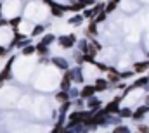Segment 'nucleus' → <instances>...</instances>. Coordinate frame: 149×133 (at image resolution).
<instances>
[{
	"label": "nucleus",
	"mask_w": 149,
	"mask_h": 133,
	"mask_svg": "<svg viewBox=\"0 0 149 133\" xmlns=\"http://www.w3.org/2000/svg\"><path fill=\"white\" fill-rule=\"evenodd\" d=\"M74 42H76L74 35H68V36H61V38H59V45H61V47H64V48L73 47Z\"/></svg>",
	"instance_id": "obj_1"
},
{
	"label": "nucleus",
	"mask_w": 149,
	"mask_h": 133,
	"mask_svg": "<svg viewBox=\"0 0 149 133\" xmlns=\"http://www.w3.org/2000/svg\"><path fill=\"white\" fill-rule=\"evenodd\" d=\"M95 92H97L95 85H94V87H85V88H83V90L80 92V95H81L83 99H90V97H92V95H94Z\"/></svg>",
	"instance_id": "obj_2"
},
{
	"label": "nucleus",
	"mask_w": 149,
	"mask_h": 133,
	"mask_svg": "<svg viewBox=\"0 0 149 133\" xmlns=\"http://www.w3.org/2000/svg\"><path fill=\"white\" fill-rule=\"evenodd\" d=\"M148 112H149V104H148V105L139 107V111H135V112L132 114V118H134V119H141V118H142L144 114H148Z\"/></svg>",
	"instance_id": "obj_3"
},
{
	"label": "nucleus",
	"mask_w": 149,
	"mask_h": 133,
	"mask_svg": "<svg viewBox=\"0 0 149 133\" xmlns=\"http://www.w3.org/2000/svg\"><path fill=\"white\" fill-rule=\"evenodd\" d=\"M118 104H120V100L114 99L113 102H109V104L106 105V111H108L109 114H113V112H118V111H120V105H118Z\"/></svg>",
	"instance_id": "obj_4"
},
{
	"label": "nucleus",
	"mask_w": 149,
	"mask_h": 133,
	"mask_svg": "<svg viewBox=\"0 0 149 133\" xmlns=\"http://www.w3.org/2000/svg\"><path fill=\"white\" fill-rule=\"evenodd\" d=\"M64 10H66V7H63V5H57V3L52 5V14H54L56 17H63Z\"/></svg>",
	"instance_id": "obj_5"
},
{
	"label": "nucleus",
	"mask_w": 149,
	"mask_h": 133,
	"mask_svg": "<svg viewBox=\"0 0 149 133\" xmlns=\"http://www.w3.org/2000/svg\"><path fill=\"white\" fill-rule=\"evenodd\" d=\"M135 71L137 73H144V71H148L149 69V61H144V62H135Z\"/></svg>",
	"instance_id": "obj_6"
},
{
	"label": "nucleus",
	"mask_w": 149,
	"mask_h": 133,
	"mask_svg": "<svg viewBox=\"0 0 149 133\" xmlns=\"http://www.w3.org/2000/svg\"><path fill=\"white\" fill-rule=\"evenodd\" d=\"M52 62L59 67V69H68V62H66L64 59H61V57H54V59H52Z\"/></svg>",
	"instance_id": "obj_7"
},
{
	"label": "nucleus",
	"mask_w": 149,
	"mask_h": 133,
	"mask_svg": "<svg viewBox=\"0 0 149 133\" xmlns=\"http://www.w3.org/2000/svg\"><path fill=\"white\" fill-rule=\"evenodd\" d=\"M101 9H102V5H97V7H94L92 10H85V12H83V17H94L97 12H101Z\"/></svg>",
	"instance_id": "obj_8"
},
{
	"label": "nucleus",
	"mask_w": 149,
	"mask_h": 133,
	"mask_svg": "<svg viewBox=\"0 0 149 133\" xmlns=\"http://www.w3.org/2000/svg\"><path fill=\"white\" fill-rule=\"evenodd\" d=\"M95 88H97V92L106 90L108 88V80H95Z\"/></svg>",
	"instance_id": "obj_9"
},
{
	"label": "nucleus",
	"mask_w": 149,
	"mask_h": 133,
	"mask_svg": "<svg viewBox=\"0 0 149 133\" xmlns=\"http://www.w3.org/2000/svg\"><path fill=\"white\" fill-rule=\"evenodd\" d=\"M49 45H45V43H40V45H37V52L40 54V55H45V54H49V48H47Z\"/></svg>",
	"instance_id": "obj_10"
},
{
	"label": "nucleus",
	"mask_w": 149,
	"mask_h": 133,
	"mask_svg": "<svg viewBox=\"0 0 149 133\" xmlns=\"http://www.w3.org/2000/svg\"><path fill=\"white\" fill-rule=\"evenodd\" d=\"M70 97H71V95H68L66 92H59V94L56 95V99L59 100V102H68V100H70Z\"/></svg>",
	"instance_id": "obj_11"
},
{
	"label": "nucleus",
	"mask_w": 149,
	"mask_h": 133,
	"mask_svg": "<svg viewBox=\"0 0 149 133\" xmlns=\"http://www.w3.org/2000/svg\"><path fill=\"white\" fill-rule=\"evenodd\" d=\"M148 81H149V76H148V78H146V76H144V78H139V80L135 81V85H134V87H146V85H148Z\"/></svg>",
	"instance_id": "obj_12"
},
{
	"label": "nucleus",
	"mask_w": 149,
	"mask_h": 133,
	"mask_svg": "<svg viewBox=\"0 0 149 133\" xmlns=\"http://www.w3.org/2000/svg\"><path fill=\"white\" fill-rule=\"evenodd\" d=\"M54 40H56V36H54V35H47V36H43L42 43H45V45H50V43H52Z\"/></svg>",
	"instance_id": "obj_13"
},
{
	"label": "nucleus",
	"mask_w": 149,
	"mask_h": 133,
	"mask_svg": "<svg viewBox=\"0 0 149 133\" xmlns=\"http://www.w3.org/2000/svg\"><path fill=\"white\" fill-rule=\"evenodd\" d=\"M35 52H37V47H26V48L23 50L24 55H31V54H35Z\"/></svg>",
	"instance_id": "obj_14"
},
{
	"label": "nucleus",
	"mask_w": 149,
	"mask_h": 133,
	"mask_svg": "<svg viewBox=\"0 0 149 133\" xmlns=\"http://www.w3.org/2000/svg\"><path fill=\"white\" fill-rule=\"evenodd\" d=\"M85 33H87V36H88V35H95V33H97V28H95V23H92V24H90V28H88V30H87Z\"/></svg>",
	"instance_id": "obj_15"
},
{
	"label": "nucleus",
	"mask_w": 149,
	"mask_h": 133,
	"mask_svg": "<svg viewBox=\"0 0 149 133\" xmlns=\"http://www.w3.org/2000/svg\"><path fill=\"white\" fill-rule=\"evenodd\" d=\"M132 114H134V112H132L130 109H123V111H120V116H121V118H130Z\"/></svg>",
	"instance_id": "obj_16"
},
{
	"label": "nucleus",
	"mask_w": 149,
	"mask_h": 133,
	"mask_svg": "<svg viewBox=\"0 0 149 133\" xmlns=\"http://www.w3.org/2000/svg\"><path fill=\"white\" fill-rule=\"evenodd\" d=\"M116 3H118V2H114V0H113L111 3H108V7H106V12H113V10L116 9Z\"/></svg>",
	"instance_id": "obj_17"
},
{
	"label": "nucleus",
	"mask_w": 149,
	"mask_h": 133,
	"mask_svg": "<svg viewBox=\"0 0 149 133\" xmlns=\"http://www.w3.org/2000/svg\"><path fill=\"white\" fill-rule=\"evenodd\" d=\"M42 31H43V26H37V28L31 31V36H37V35H40Z\"/></svg>",
	"instance_id": "obj_18"
},
{
	"label": "nucleus",
	"mask_w": 149,
	"mask_h": 133,
	"mask_svg": "<svg viewBox=\"0 0 149 133\" xmlns=\"http://www.w3.org/2000/svg\"><path fill=\"white\" fill-rule=\"evenodd\" d=\"M88 105H90V107H97V105H99V100H95V99L90 97V99H88Z\"/></svg>",
	"instance_id": "obj_19"
},
{
	"label": "nucleus",
	"mask_w": 149,
	"mask_h": 133,
	"mask_svg": "<svg viewBox=\"0 0 149 133\" xmlns=\"http://www.w3.org/2000/svg\"><path fill=\"white\" fill-rule=\"evenodd\" d=\"M95 66H97V69H101V71H109V67L106 66V64H101V62H95Z\"/></svg>",
	"instance_id": "obj_20"
},
{
	"label": "nucleus",
	"mask_w": 149,
	"mask_h": 133,
	"mask_svg": "<svg viewBox=\"0 0 149 133\" xmlns=\"http://www.w3.org/2000/svg\"><path fill=\"white\" fill-rule=\"evenodd\" d=\"M81 21V16H76V17H71L70 19V24H74V23H80Z\"/></svg>",
	"instance_id": "obj_21"
},
{
	"label": "nucleus",
	"mask_w": 149,
	"mask_h": 133,
	"mask_svg": "<svg viewBox=\"0 0 149 133\" xmlns=\"http://www.w3.org/2000/svg\"><path fill=\"white\" fill-rule=\"evenodd\" d=\"M21 23V17H14L12 21H10V24H12V28H16V24H19Z\"/></svg>",
	"instance_id": "obj_22"
},
{
	"label": "nucleus",
	"mask_w": 149,
	"mask_h": 133,
	"mask_svg": "<svg viewBox=\"0 0 149 133\" xmlns=\"http://www.w3.org/2000/svg\"><path fill=\"white\" fill-rule=\"evenodd\" d=\"M106 19V12H102V14H97V21H104Z\"/></svg>",
	"instance_id": "obj_23"
},
{
	"label": "nucleus",
	"mask_w": 149,
	"mask_h": 133,
	"mask_svg": "<svg viewBox=\"0 0 149 133\" xmlns=\"http://www.w3.org/2000/svg\"><path fill=\"white\" fill-rule=\"evenodd\" d=\"M132 76V71H125V73H121V78H130Z\"/></svg>",
	"instance_id": "obj_24"
},
{
	"label": "nucleus",
	"mask_w": 149,
	"mask_h": 133,
	"mask_svg": "<svg viewBox=\"0 0 149 133\" xmlns=\"http://www.w3.org/2000/svg\"><path fill=\"white\" fill-rule=\"evenodd\" d=\"M114 132H128V128H125V126H120V128H116Z\"/></svg>",
	"instance_id": "obj_25"
},
{
	"label": "nucleus",
	"mask_w": 149,
	"mask_h": 133,
	"mask_svg": "<svg viewBox=\"0 0 149 133\" xmlns=\"http://www.w3.org/2000/svg\"><path fill=\"white\" fill-rule=\"evenodd\" d=\"M42 2H43V3H49V5H50V7H52V5H54V2H52V0H42Z\"/></svg>",
	"instance_id": "obj_26"
},
{
	"label": "nucleus",
	"mask_w": 149,
	"mask_h": 133,
	"mask_svg": "<svg viewBox=\"0 0 149 133\" xmlns=\"http://www.w3.org/2000/svg\"><path fill=\"white\" fill-rule=\"evenodd\" d=\"M149 128L148 126H139V132H148Z\"/></svg>",
	"instance_id": "obj_27"
},
{
	"label": "nucleus",
	"mask_w": 149,
	"mask_h": 133,
	"mask_svg": "<svg viewBox=\"0 0 149 133\" xmlns=\"http://www.w3.org/2000/svg\"><path fill=\"white\" fill-rule=\"evenodd\" d=\"M2 55H5V48H3V47H0V57H2Z\"/></svg>",
	"instance_id": "obj_28"
},
{
	"label": "nucleus",
	"mask_w": 149,
	"mask_h": 133,
	"mask_svg": "<svg viewBox=\"0 0 149 133\" xmlns=\"http://www.w3.org/2000/svg\"><path fill=\"white\" fill-rule=\"evenodd\" d=\"M146 102H148V104H149V95H148V99H146Z\"/></svg>",
	"instance_id": "obj_29"
},
{
	"label": "nucleus",
	"mask_w": 149,
	"mask_h": 133,
	"mask_svg": "<svg viewBox=\"0 0 149 133\" xmlns=\"http://www.w3.org/2000/svg\"><path fill=\"white\" fill-rule=\"evenodd\" d=\"M0 9H2V5H0Z\"/></svg>",
	"instance_id": "obj_30"
}]
</instances>
